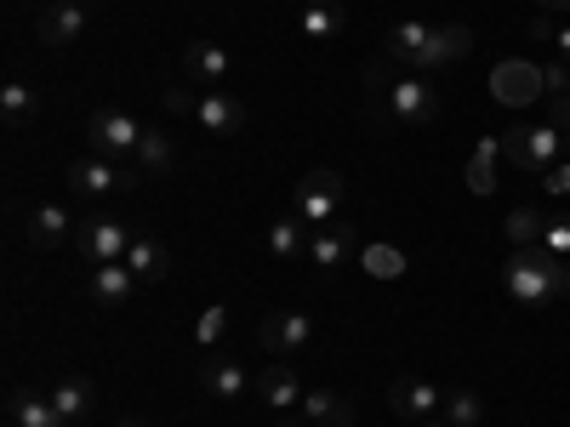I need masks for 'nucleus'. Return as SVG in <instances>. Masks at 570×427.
Masks as SVG:
<instances>
[{"label": "nucleus", "mask_w": 570, "mask_h": 427, "mask_svg": "<svg viewBox=\"0 0 570 427\" xmlns=\"http://www.w3.org/2000/svg\"><path fill=\"white\" fill-rule=\"evenodd\" d=\"M383 120H394V126H428V120H440V91L428 86V75H400L389 86Z\"/></svg>", "instance_id": "obj_4"}, {"label": "nucleus", "mask_w": 570, "mask_h": 427, "mask_svg": "<svg viewBox=\"0 0 570 427\" xmlns=\"http://www.w3.org/2000/svg\"><path fill=\"white\" fill-rule=\"evenodd\" d=\"M7 416H12V427H75V421H63L52 394H35V388H12L7 394Z\"/></svg>", "instance_id": "obj_11"}, {"label": "nucleus", "mask_w": 570, "mask_h": 427, "mask_svg": "<svg viewBox=\"0 0 570 427\" xmlns=\"http://www.w3.org/2000/svg\"><path fill=\"white\" fill-rule=\"evenodd\" d=\"M52 405L63 410V421L91 416V383H86V376H63V383L52 388Z\"/></svg>", "instance_id": "obj_29"}, {"label": "nucleus", "mask_w": 570, "mask_h": 427, "mask_svg": "<svg viewBox=\"0 0 570 427\" xmlns=\"http://www.w3.org/2000/svg\"><path fill=\"white\" fill-rule=\"evenodd\" d=\"M491 91H497L502 103H531L537 91H542V69L537 63H502L497 80H491Z\"/></svg>", "instance_id": "obj_21"}, {"label": "nucleus", "mask_w": 570, "mask_h": 427, "mask_svg": "<svg viewBox=\"0 0 570 427\" xmlns=\"http://www.w3.org/2000/svg\"><path fill=\"white\" fill-rule=\"evenodd\" d=\"M279 427H308V421H303V416H292V410H285V421H279Z\"/></svg>", "instance_id": "obj_42"}, {"label": "nucleus", "mask_w": 570, "mask_h": 427, "mask_svg": "<svg viewBox=\"0 0 570 427\" xmlns=\"http://www.w3.org/2000/svg\"><path fill=\"white\" fill-rule=\"evenodd\" d=\"M228 69H234V58L223 52L217 40H195L183 52V75L188 80H206V86H217V80H228Z\"/></svg>", "instance_id": "obj_18"}, {"label": "nucleus", "mask_w": 570, "mask_h": 427, "mask_svg": "<svg viewBox=\"0 0 570 427\" xmlns=\"http://www.w3.org/2000/svg\"><path fill=\"white\" fill-rule=\"evenodd\" d=\"M531 34H537V40H553L559 29H553V18H548V12H537V18H531Z\"/></svg>", "instance_id": "obj_38"}, {"label": "nucleus", "mask_w": 570, "mask_h": 427, "mask_svg": "<svg viewBox=\"0 0 570 427\" xmlns=\"http://www.w3.org/2000/svg\"><path fill=\"white\" fill-rule=\"evenodd\" d=\"M542 91H548V98H570V63L564 58L542 63Z\"/></svg>", "instance_id": "obj_35"}, {"label": "nucleus", "mask_w": 570, "mask_h": 427, "mask_svg": "<svg viewBox=\"0 0 570 427\" xmlns=\"http://www.w3.org/2000/svg\"><path fill=\"white\" fill-rule=\"evenodd\" d=\"M440 416H445V427H480V416H485V399L473 394V388H451Z\"/></svg>", "instance_id": "obj_30"}, {"label": "nucleus", "mask_w": 570, "mask_h": 427, "mask_svg": "<svg viewBox=\"0 0 570 427\" xmlns=\"http://www.w3.org/2000/svg\"><path fill=\"white\" fill-rule=\"evenodd\" d=\"M542 234H548V222H542L531 206H519V211L508 217V240H513V246H542Z\"/></svg>", "instance_id": "obj_32"}, {"label": "nucleus", "mask_w": 570, "mask_h": 427, "mask_svg": "<svg viewBox=\"0 0 570 427\" xmlns=\"http://www.w3.org/2000/svg\"><path fill=\"white\" fill-rule=\"evenodd\" d=\"M200 388L212 394V399H246V388H252V376L240 370V365H234V359H206L200 365Z\"/></svg>", "instance_id": "obj_20"}, {"label": "nucleus", "mask_w": 570, "mask_h": 427, "mask_svg": "<svg viewBox=\"0 0 570 427\" xmlns=\"http://www.w3.org/2000/svg\"><path fill=\"white\" fill-rule=\"evenodd\" d=\"M548 115H553V126L564 131V126H570V98H553V103H548Z\"/></svg>", "instance_id": "obj_39"}, {"label": "nucleus", "mask_w": 570, "mask_h": 427, "mask_svg": "<svg viewBox=\"0 0 570 427\" xmlns=\"http://www.w3.org/2000/svg\"><path fill=\"white\" fill-rule=\"evenodd\" d=\"M416 427H445V421H416Z\"/></svg>", "instance_id": "obj_44"}, {"label": "nucleus", "mask_w": 570, "mask_h": 427, "mask_svg": "<svg viewBox=\"0 0 570 427\" xmlns=\"http://www.w3.org/2000/svg\"><path fill=\"white\" fill-rule=\"evenodd\" d=\"M497 160H502V142H480V149H473V166H468V188L473 195H497Z\"/></svg>", "instance_id": "obj_28"}, {"label": "nucleus", "mask_w": 570, "mask_h": 427, "mask_svg": "<svg viewBox=\"0 0 570 427\" xmlns=\"http://www.w3.org/2000/svg\"><path fill=\"white\" fill-rule=\"evenodd\" d=\"M160 109H166V115H200V98H195L188 86H166V91H160Z\"/></svg>", "instance_id": "obj_33"}, {"label": "nucleus", "mask_w": 570, "mask_h": 427, "mask_svg": "<svg viewBox=\"0 0 570 427\" xmlns=\"http://www.w3.org/2000/svg\"><path fill=\"white\" fill-rule=\"evenodd\" d=\"M428 34H434V29H428V23L405 18V23H394V29H389V46H383V52H389V58H394L400 69H411V58L422 52V40H428Z\"/></svg>", "instance_id": "obj_27"}, {"label": "nucleus", "mask_w": 570, "mask_h": 427, "mask_svg": "<svg viewBox=\"0 0 570 427\" xmlns=\"http://www.w3.org/2000/svg\"><path fill=\"white\" fill-rule=\"evenodd\" d=\"M223 330H228V308L217 302V308H206V314H200V325H195V337H200V348H212V342L223 337Z\"/></svg>", "instance_id": "obj_34"}, {"label": "nucleus", "mask_w": 570, "mask_h": 427, "mask_svg": "<svg viewBox=\"0 0 570 427\" xmlns=\"http://www.w3.org/2000/svg\"><path fill=\"white\" fill-rule=\"evenodd\" d=\"M257 394H263V405H274V410H292V405H303V376L292 370V365H263V376H257Z\"/></svg>", "instance_id": "obj_14"}, {"label": "nucleus", "mask_w": 570, "mask_h": 427, "mask_svg": "<svg viewBox=\"0 0 570 427\" xmlns=\"http://www.w3.org/2000/svg\"><path fill=\"white\" fill-rule=\"evenodd\" d=\"M559 142H564L559 126H513V131L502 137V155H508L519 171H553Z\"/></svg>", "instance_id": "obj_5"}, {"label": "nucleus", "mask_w": 570, "mask_h": 427, "mask_svg": "<svg viewBox=\"0 0 570 427\" xmlns=\"http://www.w3.org/2000/svg\"><path fill=\"white\" fill-rule=\"evenodd\" d=\"M115 427H142V421H137V416H120V421H115Z\"/></svg>", "instance_id": "obj_43"}, {"label": "nucleus", "mask_w": 570, "mask_h": 427, "mask_svg": "<svg viewBox=\"0 0 570 427\" xmlns=\"http://www.w3.org/2000/svg\"><path fill=\"white\" fill-rule=\"evenodd\" d=\"M348 257H354V234H348L343 222H331L325 234H308V262H314V268L331 274V268H343Z\"/></svg>", "instance_id": "obj_22"}, {"label": "nucleus", "mask_w": 570, "mask_h": 427, "mask_svg": "<svg viewBox=\"0 0 570 427\" xmlns=\"http://www.w3.org/2000/svg\"><path fill=\"white\" fill-rule=\"evenodd\" d=\"M263 246H268L274 262H297V257H308V222H303L297 211H292V217H274Z\"/></svg>", "instance_id": "obj_16"}, {"label": "nucleus", "mask_w": 570, "mask_h": 427, "mask_svg": "<svg viewBox=\"0 0 570 427\" xmlns=\"http://www.w3.org/2000/svg\"><path fill=\"white\" fill-rule=\"evenodd\" d=\"M468 52H473V29L468 23H445V29H434L422 40V52L411 58V75H434V69H445V63H456Z\"/></svg>", "instance_id": "obj_9"}, {"label": "nucleus", "mask_w": 570, "mask_h": 427, "mask_svg": "<svg viewBox=\"0 0 570 427\" xmlns=\"http://www.w3.org/2000/svg\"><path fill=\"white\" fill-rule=\"evenodd\" d=\"M564 142H570V126H564Z\"/></svg>", "instance_id": "obj_45"}, {"label": "nucleus", "mask_w": 570, "mask_h": 427, "mask_svg": "<svg viewBox=\"0 0 570 427\" xmlns=\"http://www.w3.org/2000/svg\"><path fill=\"white\" fill-rule=\"evenodd\" d=\"M131 240H137V234H126V222H115V217H91V222H80V257H86L91 268L126 262Z\"/></svg>", "instance_id": "obj_8"}, {"label": "nucleus", "mask_w": 570, "mask_h": 427, "mask_svg": "<svg viewBox=\"0 0 570 427\" xmlns=\"http://www.w3.org/2000/svg\"><path fill=\"white\" fill-rule=\"evenodd\" d=\"M142 131H149V126H137L131 115H115V109H98V115L86 120L91 149H98V155H109V160H120V166H131V155H137Z\"/></svg>", "instance_id": "obj_6"}, {"label": "nucleus", "mask_w": 570, "mask_h": 427, "mask_svg": "<svg viewBox=\"0 0 570 427\" xmlns=\"http://www.w3.org/2000/svg\"><path fill=\"white\" fill-rule=\"evenodd\" d=\"M389 410L400 416V421H440V410H445V394L434 388V383H422V376H400V383H389Z\"/></svg>", "instance_id": "obj_7"}, {"label": "nucleus", "mask_w": 570, "mask_h": 427, "mask_svg": "<svg viewBox=\"0 0 570 427\" xmlns=\"http://www.w3.org/2000/svg\"><path fill=\"white\" fill-rule=\"evenodd\" d=\"M206 131H217V137H234V131H240L246 120H252V109L240 103V98H228V91L217 86V91H206V98H200V115H195Z\"/></svg>", "instance_id": "obj_13"}, {"label": "nucleus", "mask_w": 570, "mask_h": 427, "mask_svg": "<svg viewBox=\"0 0 570 427\" xmlns=\"http://www.w3.org/2000/svg\"><path fill=\"white\" fill-rule=\"evenodd\" d=\"M502 291L519 308H548L570 297V257H553L548 246H513L502 268Z\"/></svg>", "instance_id": "obj_1"}, {"label": "nucleus", "mask_w": 570, "mask_h": 427, "mask_svg": "<svg viewBox=\"0 0 570 427\" xmlns=\"http://www.w3.org/2000/svg\"><path fill=\"white\" fill-rule=\"evenodd\" d=\"M69 234H75V217H69L63 206H40V211L29 217V246H35V251L69 246Z\"/></svg>", "instance_id": "obj_19"}, {"label": "nucleus", "mask_w": 570, "mask_h": 427, "mask_svg": "<svg viewBox=\"0 0 570 427\" xmlns=\"http://www.w3.org/2000/svg\"><path fill=\"white\" fill-rule=\"evenodd\" d=\"M343 200H348V177H343V171H331V166L308 171V177L292 188V211H297L308 228L337 222V217H343Z\"/></svg>", "instance_id": "obj_2"}, {"label": "nucleus", "mask_w": 570, "mask_h": 427, "mask_svg": "<svg viewBox=\"0 0 570 427\" xmlns=\"http://www.w3.org/2000/svg\"><path fill=\"white\" fill-rule=\"evenodd\" d=\"M360 262H365L371 279H400L405 274V251H394V246H365Z\"/></svg>", "instance_id": "obj_31"}, {"label": "nucleus", "mask_w": 570, "mask_h": 427, "mask_svg": "<svg viewBox=\"0 0 570 427\" xmlns=\"http://www.w3.org/2000/svg\"><path fill=\"white\" fill-rule=\"evenodd\" d=\"M537 12H570V0H537Z\"/></svg>", "instance_id": "obj_41"}, {"label": "nucleus", "mask_w": 570, "mask_h": 427, "mask_svg": "<svg viewBox=\"0 0 570 427\" xmlns=\"http://www.w3.org/2000/svg\"><path fill=\"white\" fill-rule=\"evenodd\" d=\"M40 115V91H29L23 80H7L0 86V120L7 126H23V120H35Z\"/></svg>", "instance_id": "obj_25"}, {"label": "nucleus", "mask_w": 570, "mask_h": 427, "mask_svg": "<svg viewBox=\"0 0 570 427\" xmlns=\"http://www.w3.org/2000/svg\"><path fill=\"white\" fill-rule=\"evenodd\" d=\"M137 182H142V171L120 166L109 155H91V160L69 166V195H80V200H104V195H120V188H137Z\"/></svg>", "instance_id": "obj_3"}, {"label": "nucleus", "mask_w": 570, "mask_h": 427, "mask_svg": "<svg viewBox=\"0 0 570 427\" xmlns=\"http://www.w3.org/2000/svg\"><path fill=\"white\" fill-rule=\"evenodd\" d=\"M35 34H40V46H69V40H80V34H86V7H80V0H58V7L40 12Z\"/></svg>", "instance_id": "obj_12"}, {"label": "nucleus", "mask_w": 570, "mask_h": 427, "mask_svg": "<svg viewBox=\"0 0 570 427\" xmlns=\"http://www.w3.org/2000/svg\"><path fill=\"white\" fill-rule=\"evenodd\" d=\"M297 416H303L308 427H354V405H348L343 394H331V388H314V394H303Z\"/></svg>", "instance_id": "obj_15"}, {"label": "nucleus", "mask_w": 570, "mask_h": 427, "mask_svg": "<svg viewBox=\"0 0 570 427\" xmlns=\"http://www.w3.org/2000/svg\"><path fill=\"white\" fill-rule=\"evenodd\" d=\"M80 7H91V0H80Z\"/></svg>", "instance_id": "obj_46"}, {"label": "nucleus", "mask_w": 570, "mask_h": 427, "mask_svg": "<svg viewBox=\"0 0 570 427\" xmlns=\"http://www.w3.org/2000/svg\"><path fill=\"white\" fill-rule=\"evenodd\" d=\"M542 182H548V195H570V166H553Z\"/></svg>", "instance_id": "obj_37"}, {"label": "nucleus", "mask_w": 570, "mask_h": 427, "mask_svg": "<svg viewBox=\"0 0 570 427\" xmlns=\"http://www.w3.org/2000/svg\"><path fill=\"white\" fill-rule=\"evenodd\" d=\"M126 268L137 274V285H155V279L171 274V251H166L160 240H149V234H137L131 251H126Z\"/></svg>", "instance_id": "obj_23"}, {"label": "nucleus", "mask_w": 570, "mask_h": 427, "mask_svg": "<svg viewBox=\"0 0 570 427\" xmlns=\"http://www.w3.org/2000/svg\"><path fill=\"white\" fill-rule=\"evenodd\" d=\"M257 337H263L268 354H303L308 337H314V319L308 314H268Z\"/></svg>", "instance_id": "obj_10"}, {"label": "nucleus", "mask_w": 570, "mask_h": 427, "mask_svg": "<svg viewBox=\"0 0 570 427\" xmlns=\"http://www.w3.org/2000/svg\"><path fill=\"white\" fill-rule=\"evenodd\" d=\"M542 246H548L553 257H570V217H559V222H548V234H542Z\"/></svg>", "instance_id": "obj_36"}, {"label": "nucleus", "mask_w": 570, "mask_h": 427, "mask_svg": "<svg viewBox=\"0 0 570 427\" xmlns=\"http://www.w3.org/2000/svg\"><path fill=\"white\" fill-rule=\"evenodd\" d=\"M131 166H137L142 177H166V171L177 166V149H171V137H166L160 126H149V131H142V142H137V155H131Z\"/></svg>", "instance_id": "obj_24"}, {"label": "nucleus", "mask_w": 570, "mask_h": 427, "mask_svg": "<svg viewBox=\"0 0 570 427\" xmlns=\"http://www.w3.org/2000/svg\"><path fill=\"white\" fill-rule=\"evenodd\" d=\"M343 7H320V0H308V7L297 12V29L308 34V40H337L343 34Z\"/></svg>", "instance_id": "obj_26"}, {"label": "nucleus", "mask_w": 570, "mask_h": 427, "mask_svg": "<svg viewBox=\"0 0 570 427\" xmlns=\"http://www.w3.org/2000/svg\"><path fill=\"white\" fill-rule=\"evenodd\" d=\"M137 291V274L126 262H104V268H91V302L98 308H126V297Z\"/></svg>", "instance_id": "obj_17"}, {"label": "nucleus", "mask_w": 570, "mask_h": 427, "mask_svg": "<svg viewBox=\"0 0 570 427\" xmlns=\"http://www.w3.org/2000/svg\"><path fill=\"white\" fill-rule=\"evenodd\" d=\"M553 46H559V58H564V63H570V23H564V29H559V34H553Z\"/></svg>", "instance_id": "obj_40"}]
</instances>
